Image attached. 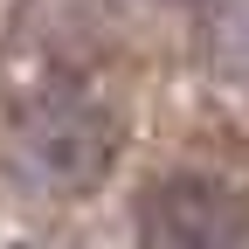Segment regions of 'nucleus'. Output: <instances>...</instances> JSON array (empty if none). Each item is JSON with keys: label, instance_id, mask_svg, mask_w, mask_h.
Instances as JSON below:
<instances>
[{"label": "nucleus", "instance_id": "f03ea898", "mask_svg": "<svg viewBox=\"0 0 249 249\" xmlns=\"http://www.w3.org/2000/svg\"><path fill=\"white\" fill-rule=\"evenodd\" d=\"M139 235L180 242V249H229V242H249V208L214 180H166V187H152Z\"/></svg>", "mask_w": 249, "mask_h": 249}, {"label": "nucleus", "instance_id": "f257e3e1", "mask_svg": "<svg viewBox=\"0 0 249 249\" xmlns=\"http://www.w3.org/2000/svg\"><path fill=\"white\" fill-rule=\"evenodd\" d=\"M111 118L90 97H42L14 118L7 145H0V173L28 194H83L90 180L111 166Z\"/></svg>", "mask_w": 249, "mask_h": 249}, {"label": "nucleus", "instance_id": "7ed1b4c3", "mask_svg": "<svg viewBox=\"0 0 249 249\" xmlns=\"http://www.w3.org/2000/svg\"><path fill=\"white\" fill-rule=\"evenodd\" d=\"M166 7H194V0H166Z\"/></svg>", "mask_w": 249, "mask_h": 249}]
</instances>
